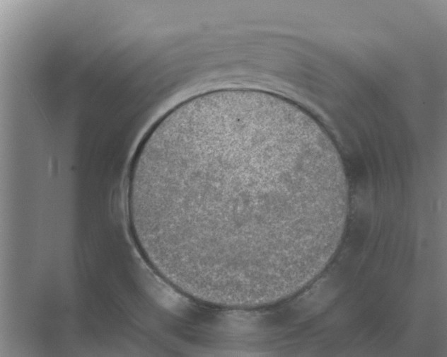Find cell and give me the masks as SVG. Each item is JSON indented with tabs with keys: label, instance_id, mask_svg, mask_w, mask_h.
I'll list each match as a JSON object with an SVG mask.
<instances>
[{
	"label": "cell",
	"instance_id": "obj_1",
	"mask_svg": "<svg viewBox=\"0 0 447 357\" xmlns=\"http://www.w3.org/2000/svg\"><path fill=\"white\" fill-rule=\"evenodd\" d=\"M344 180L331 137L273 94H202L139 146L127 196L140 246L178 290L239 298L306 263Z\"/></svg>",
	"mask_w": 447,
	"mask_h": 357
}]
</instances>
